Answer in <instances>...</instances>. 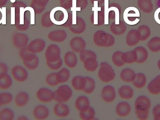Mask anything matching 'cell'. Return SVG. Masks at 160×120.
Masks as SVG:
<instances>
[{
	"mask_svg": "<svg viewBox=\"0 0 160 120\" xmlns=\"http://www.w3.org/2000/svg\"><path fill=\"white\" fill-rule=\"evenodd\" d=\"M134 105L137 118L140 120L147 119L151 106L150 99L144 95L139 96L135 100Z\"/></svg>",
	"mask_w": 160,
	"mask_h": 120,
	"instance_id": "6da1fadb",
	"label": "cell"
},
{
	"mask_svg": "<svg viewBox=\"0 0 160 120\" xmlns=\"http://www.w3.org/2000/svg\"><path fill=\"white\" fill-rule=\"evenodd\" d=\"M94 43L98 47H112L115 42L113 36L103 31H98L95 33L93 37Z\"/></svg>",
	"mask_w": 160,
	"mask_h": 120,
	"instance_id": "7a4b0ae2",
	"label": "cell"
},
{
	"mask_svg": "<svg viewBox=\"0 0 160 120\" xmlns=\"http://www.w3.org/2000/svg\"><path fill=\"white\" fill-rule=\"evenodd\" d=\"M114 70L107 62H102L100 65V69L98 72V76L101 81L103 83H108L115 78Z\"/></svg>",
	"mask_w": 160,
	"mask_h": 120,
	"instance_id": "3957f363",
	"label": "cell"
},
{
	"mask_svg": "<svg viewBox=\"0 0 160 120\" xmlns=\"http://www.w3.org/2000/svg\"><path fill=\"white\" fill-rule=\"evenodd\" d=\"M52 21L54 24L62 25L65 23L68 18L66 9L62 7H57L52 9L50 13Z\"/></svg>",
	"mask_w": 160,
	"mask_h": 120,
	"instance_id": "277c9868",
	"label": "cell"
},
{
	"mask_svg": "<svg viewBox=\"0 0 160 120\" xmlns=\"http://www.w3.org/2000/svg\"><path fill=\"white\" fill-rule=\"evenodd\" d=\"M54 100L59 103L67 102L73 95V91L67 85L60 86L54 92Z\"/></svg>",
	"mask_w": 160,
	"mask_h": 120,
	"instance_id": "5b68a950",
	"label": "cell"
},
{
	"mask_svg": "<svg viewBox=\"0 0 160 120\" xmlns=\"http://www.w3.org/2000/svg\"><path fill=\"white\" fill-rule=\"evenodd\" d=\"M45 57L49 62L58 61L61 58V49L59 46L55 44L49 45L45 52Z\"/></svg>",
	"mask_w": 160,
	"mask_h": 120,
	"instance_id": "8992f818",
	"label": "cell"
},
{
	"mask_svg": "<svg viewBox=\"0 0 160 120\" xmlns=\"http://www.w3.org/2000/svg\"><path fill=\"white\" fill-rule=\"evenodd\" d=\"M11 74L13 79L19 83L24 82L28 77L27 70L20 65L14 66L11 70Z\"/></svg>",
	"mask_w": 160,
	"mask_h": 120,
	"instance_id": "52a82bcc",
	"label": "cell"
},
{
	"mask_svg": "<svg viewBox=\"0 0 160 120\" xmlns=\"http://www.w3.org/2000/svg\"><path fill=\"white\" fill-rule=\"evenodd\" d=\"M36 97L41 102H50L54 99V92L47 88H41L37 92Z\"/></svg>",
	"mask_w": 160,
	"mask_h": 120,
	"instance_id": "ba28073f",
	"label": "cell"
},
{
	"mask_svg": "<svg viewBox=\"0 0 160 120\" xmlns=\"http://www.w3.org/2000/svg\"><path fill=\"white\" fill-rule=\"evenodd\" d=\"M46 47V42L41 39H34L27 45L28 50L33 53H39L44 50Z\"/></svg>",
	"mask_w": 160,
	"mask_h": 120,
	"instance_id": "9c48e42d",
	"label": "cell"
},
{
	"mask_svg": "<svg viewBox=\"0 0 160 120\" xmlns=\"http://www.w3.org/2000/svg\"><path fill=\"white\" fill-rule=\"evenodd\" d=\"M29 39L27 35L19 33L14 35L12 39V42L14 47L17 49H21L27 47Z\"/></svg>",
	"mask_w": 160,
	"mask_h": 120,
	"instance_id": "30bf717a",
	"label": "cell"
},
{
	"mask_svg": "<svg viewBox=\"0 0 160 120\" xmlns=\"http://www.w3.org/2000/svg\"><path fill=\"white\" fill-rule=\"evenodd\" d=\"M114 11L115 14V22L116 24L119 23V15L120 11L119 9L116 7H111L109 8V0H104V24H109V14L110 11Z\"/></svg>",
	"mask_w": 160,
	"mask_h": 120,
	"instance_id": "8fae6325",
	"label": "cell"
},
{
	"mask_svg": "<svg viewBox=\"0 0 160 120\" xmlns=\"http://www.w3.org/2000/svg\"><path fill=\"white\" fill-rule=\"evenodd\" d=\"M102 100L107 103L114 102L116 97L115 89L112 86H107L102 88L101 92Z\"/></svg>",
	"mask_w": 160,
	"mask_h": 120,
	"instance_id": "7c38bea8",
	"label": "cell"
},
{
	"mask_svg": "<svg viewBox=\"0 0 160 120\" xmlns=\"http://www.w3.org/2000/svg\"><path fill=\"white\" fill-rule=\"evenodd\" d=\"M69 45L73 52L80 53L82 50L85 49L86 42L82 38L76 37L73 38L70 40Z\"/></svg>",
	"mask_w": 160,
	"mask_h": 120,
	"instance_id": "4fadbf2b",
	"label": "cell"
},
{
	"mask_svg": "<svg viewBox=\"0 0 160 120\" xmlns=\"http://www.w3.org/2000/svg\"><path fill=\"white\" fill-rule=\"evenodd\" d=\"M141 41V34L138 30H131L126 37V43L129 47H133Z\"/></svg>",
	"mask_w": 160,
	"mask_h": 120,
	"instance_id": "5bb4252c",
	"label": "cell"
},
{
	"mask_svg": "<svg viewBox=\"0 0 160 120\" xmlns=\"http://www.w3.org/2000/svg\"><path fill=\"white\" fill-rule=\"evenodd\" d=\"M48 109L47 107L44 105H38L34 108L33 115L34 117L38 120L46 119L48 117Z\"/></svg>",
	"mask_w": 160,
	"mask_h": 120,
	"instance_id": "9a60e30c",
	"label": "cell"
},
{
	"mask_svg": "<svg viewBox=\"0 0 160 120\" xmlns=\"http://www.w3.org/2000/svg\"><path fill=\"white\" fill-rule=\"evenodd\" d=\"M131 112V107L128 103L127 102H121L117 105L116 113L119 117H127Z\"/></svg>",
	"mask_w": 160,
	"mask_h": 120,
	"instance_id": "2e32d148",
	"label": "cell"
},
{
	"mask_svg": "<svg viewBox=\"0 0 160 120\" xmlns=\"http://www.w3.org/2000/svg\"><path fill=\"white\" fill-rule=\"evenodd\" d=\"M53 112L55 116L59 117H66L70 113V109L67 105L63 103H59L53 108Z\"/></svg>",
	"mask_w": 160,
	"mask_h": 120,
	"instance_id": "e0dca14e",
	"label": "cell"
},
{
	"mask_svg": "<svg viewBox=\"0 0 160 120\" xmlns=\"http://www.w3.org/2000/svg\"><path fill=\"white\" fill-rule=\"evenodd\" d=\"M49 39L55 42H63L67 37L66 32L64 30H59L52 31L48 35Z\"/></svg>",
	"mask_w": 160,
	"mask_h": 120,
	"instance_id": "ac0fdd59",
	"label": "cell"
},
{
	"mask_svg": "<svg viewBox=\"0 0 160 120\" xmlns=\"http://www.w3.org/2000/svg\"><path fill=\"white\" fill-rule=\"evenodd\" d=\"M75 107L80 112L86 111L90 107L89 100L86 96H80L76 100Z\"/></svg>",
	"mask_w": 160,
	"mask_h": 120,
	"instance_id": "d6986e66",
	"label": "cell"
},
{
	"mask_svg": "<svg viewBox=\"0 0 160 120\" xmlns=\"http://www.w3.org/2000/svg\"><path fill=\"white\" fill-rule=\"evenodd\" d=\"M148 91L153 95H158L160 93V75L156 76L148 86Z\"/></svg>",
	"mask_w": 160,
	"mask_h": 120,
	"instance_id": "ffe728a7",
	"label": "cell"
},
{
	"mask_svg": "<svg viewBox=\"0 0 160 120\" xmlns=\"http://www.w3.org/2000/svg\"><path fill=\"white\" fill-rule=\"evenodd\" d=\"M136 73L132 69L126 68L123 69L120 73V78L122 81L126 83H131L134 80Z\"/></svg>",
	"mask_w": 160,
	"mask_h": 120,
	"instance_id": "44dd1931",
	"label": "cell"
},
{
	"mask_svg": "<svg viewBox=\"0 0 160 120\" xmlns=\"http://www.w3.org/2000/svg\"><path fill=\"white\" fill-rule=\"evenodd\" d=\"M29 100V96L28 93L25 91H21L15 97V104L18 107H23L28 103Z\"/></svg>",
	"mask_w": 160,
	"mask_h": 120,
	"instance_id": "7402d4cb",
	"label": "cell"
},
{
	"mask_svg": "<svg viewBox=\"0 0 160 120\" xmlns=\"http://www.w3.org/2000/svg\"><path fill=\"white\" fill-rule=\"evenodd\" d=\"M71 85L76 90L78 91H82L86 85L85 77L81 76H75L71 81Z\"/></svg>",
	"mask_w": 160,
	"mask_h": 120,
	"instance_id": "603a6c76",
	"label": "cell"
},
{
	"mask_svg": "<svg viewBox=\"0 0 160 120\" xmlns=\"http://www.w3.org/2000/svg\"><path fill=\"white\" fill-rule=\"evenodd\" d=\"M118 93L121 99L129 100L133 97L134 91L129 86H123L119 88Z\"/></svg>",
	"mask_w": 160,
	"mask_h": 120,
	"instance_id": "cb8c5ba5",
	"label": "cell"
},
{
	"mask_svg": "<svg viewBox=\"0 0 160 120\" xmlns=\"http://www.w3.org/2000/svg\"><path fill=\"white\" fill-rule=\"evenodd\" d=\"M19 55L23 62H30L37 56L36 54L30 52L27 47L20 49Z\"/></svg>",
	"mask_w": 160,
	"mask_h": 120,
	"instance_id": "d4e9b609",
	"label": "cell"
},
{
	"mask_svg": "<svg viewBox=\"0 0 160 120\" xmlns=\"http://www.w3.org/2000/svg\"><path fill=\"white\" fill-rule=\"evenodd\" d=\"M64 62L69 68H75L78 64V58L75 53L71 51L66 53L64 56Z\"/></svg>",
	"mask_w": 160,
	"mask_h": 120,
	"instance_id": "484cf974",
	"label": "cell"
},
{
	"mask_svg": "<svg viewBox=\"0 0 160 120\" xmlns=\"http://www.w3.org/2000/svg\"><path fill=\"white\" fill-rule=\"evenodd\" d=\"M86 24L84 21L80 18H77V24L70 26V31L75 34H81L85 30Z\"/></svg>",
	"mask_w": 160,
	"mask_h": 120,
	"instance_id": "4316f807",
	"label": "cell"
},
{
	"mask_svg": "<svg viewBox=\"0 0 160 120\" xmlns=\"http://www.w3.org/2000/svg\"><path fill=\"white\" fill-rule=\"evenodd\" d=\"M122 59L124 63L127 64H132L136 62L137 60V54L136 51H129L123 53L122 55Z\"/></svg>",
	"mask_w": 160,
	"mask_h": 120,
	"instance_id": "83f0119b",
	"label": "cell"
},
{
	"mask_svg": "<svg viewBox=\"0 0 160 120\" xmlns=\"http://www.w3.org/2000/svg\"><path fill=\"white\" fill-rule=\"evenodd\" d=\"M137 54V63L139 64L143 63L147 60L148 56L147 50L143 47L139 46L134 49Z\"/></svg>",
	"mask_w": 160,
	"mask_h": 120,
	"instance_id": "f1b7e54d",
	"label": "cell"
},
{
	"mask_svg": "<svg viewBox=\"0 0 160 120\" xmlns=\"http://www.w3.org/2000/svg\"><path fill=\"white\" fill-rule=\"evenodd\" d=\"M140 17V12L136 8L134 7H130L125 9L124 13V19L126 23H128L130 18Z\"/></svg>",
	"mask_w": 160,
	"mask_h": 120,
	"instance_id": "f546056e",
	"label": "cell"
},
{
	"mask_svg": "<svg viewBox=\"0 0 160 120\" xmlns=\"http://www.w3.org/2000/svg\"><path fill=\"white\" fill-rule=\"evenodd\" d=\"M146 76L145 74L142 73L136 74L135 78L132 81L133 86L138 89H142L143 88L146 86Z\"/></svg>",
	"mask_w": 160,
	"mask_h": 120,
	"instance_id": "4dcf8cb0",
	"label": "cell"
},
{
	"mask_svg": "<svg viewBox=\"0 0 160 120\" xmlns=\"http://www.w3.org/2000/svg\"><path fill=\"white\" fill-rule=\"evenodd\" d=\"M84 67L85 69L89 72H94L98 67V63L97 58L89 57L83 62Z\"/></svg>",
	"mask_w": 160,
	"mask_h": 120,
	"instance_id": "1f68e13d",
	"label": "cell"
},
{
	"mask_svg": "<svg viewBox=\"0 0 160 120\" xmlns=\"http://www.w3.org/2000/svg\"><path fill=\"white\" fill-rule=\"evenodd\" d=\"M111 32L116 35H121L126 32L127 26L125 23L123 21L119 22L118 24H116L115 23H112L111 26Z\"/></svg>",
	"mask_w": 160,
	"mask_h": 120,
	"instance_id": "d6a6232c",
	"label": "cell"
},
{
	"mask_svg": "<svg viewBox=\"0 0 160 120\" xmlns=\"http://www.w3.org/2000/svg\"><path fill=\"white\" fill-rule=\"evenodd\" d=\"M138 6L144 13H150L153 10V4L150 0H138Z\"/></svg>",
	"mask_w": 160,
	"mask_h": 120,
	"instance_id": "836d02e7",
	"label": "cell"
},
{
	"mask_svg": "<svg viewBox=\"0 0 160 120\" xmlns=\"http://www.w3.org/2000/svg\"><path fill=\"white\" fill-rule=\"evenodd\" d=\"M148 48L151 52L157 53L160 51V38L155 37L152 38L147 44Z\"/></svg>",
	"mask_w": 160,
	"mask_h": 120,
	"instance_id": "e575fe53",
	"label": "cell"
},
{
	"mask_svg": "<svg viewBox=\"0 0 160 120\" xmlns=\"http://www.w3.org/2000/svg\"><path fill=\"white\" fill-rule=\"evenodd\" d=\"M70 77V71L66 68H63L56 74V78L59 84L67 82Z\"/></svg>",
	"mask_w": 160,
	"mask_h": 120,
	"instance_id": "d590c367",
	"label": "cell"
},
{
	"mask_svg": "<svg viewBox=\"0 0 160 120\" xmlns=\"http://www.w3.org/2000/svg\"><path fill=\"white\" fill-rule=\"evenodd\" d=\"M15 116L14 111L10 108L6 107L0 111V120H13Z\"/></svg>",
	"mask_w": 160,
	"mask_h": 120,
	"instance_id": "8d00e7d4",
	"label": "cell"
},
{
	"mask_svg": "<svg viewBox=\"0 0 160 120\" xmlns=\"http://www.w3.org/2000/svg\"><path fill=\"white\" fill-rule=\"evenodd\" d=\"M86 80V85L82 91L87 94H91L95 90L96 83L93 78L89 76H85Z\"/></svg>",
	"mask_w": 160,
	"mask_h": 120,
	"instance_id": "74e56055",
	"label": "cell"
},
{
	"mask_svg": "<svg viewBox=\"0 0 160 120\" xmlns=\"http://www.w3.org/2000/svg\"><path fill=\"white\" fill-rule=\"evenodd\" d=\"M13 81L10 75L7 74L5 76L0 79V89L5 90L11 87Z\"/></svg>",
	"mask_w": 160,
	"mask_h": 120,
	"instance_id": "f35d334b",
	"label": "cell"
},
{
	"mask_svg": "<svg viewBox=\"0 0 160 120\" xmlns=\"http://www.w3.org/2000/svg\"><path fill=\"white\" fill-rule=\"evenodd\" d=\"M96 112L92 107H89L86 111L80 112V118L83 120H92L94 119Z\"/></svg>",
	"mask_w": 160,
	"mask_h": 120,
	"instance_id": "ab89813d",
	"label": "cell"
},
{
	"mask_svg": "<svg viewBox=\"0 0 160 120\" xmlns=\"http://www.w3.org/2000/svg\"><path fill=\"white\" fill-rule=\"evenodd\" d=\"M138 30L141 34V41H145L151 35V30L147 25H141L138 28Z\"/></svg>",
	"mask_w": 160,
	"mask_h": 120,
	"instance_id": "60d3db41",
	"label": "cell"
},
{
	"mask_svg": "<svg viewBox=\"0 0 160 120\" xmlns=\"http://www.w3.org/2000/svg\"><path fill=\"white\" fill-rule=\"evenodd\" d=\"M122 54L123 52L119 51H116L113 54L112 57V60L117 67H122L125 64L122 59Z\"/></svg>",
	"mask_w": 160,
	"mask_h": 120,
	"instance_id": "b9f144b4",
	"label": "cell"
},
{
	"mask_svg": "<svg viewBox=\"0 0 160 120\" xmlns=\"http://www.w3.org/2000/svg\"><path fill=\"white\" fill-rule=\"evenodd\" d=\"M98 2L95 1L94 2V7L92 8V11L94 12L92 19L93 24L98 25V11H101V8L98 7Z\"/></svg>",
	"mask_w": 160,
	"mask_h": 120,
	"instance_id": "7bdbcfd3",
	"label": "cell"
},
{
	"mask_svg": "<svg viewBox=\"0 0 160 120\" xmlns=\"http://www.w3.org/2000/svg\"><path fill=\"white\" fill-rule=\"evenodd\" d=\"M79 56L80 60L83 62L89 57L97 58V55L94 52L85 50H83L80 53Z\"/></svg>",
	"mask_w": 160,
	"mask_h": 120,
	"instance_id": "ee69618b",
	"label": "cell"
},
{
	"mask_svg": "<svg viewBox=\"0 0 160 120\" xmlns=\"http://www.w3.org/2000/svg\"><path fill=\"white\" fill-rule=\"evenodd\" d=\"M56 74L57 73H52L46 77V83L51 86H55L59 84L56 78Z\"/></svg>",
	"mask_w": 160,
	"mask_h": 120,
	"instance_id": "f6af8a7d",
	"label": "cell"
},
{
	"mask_svg": "<svg viewBox=\"0 0 160 120\" xmlns=\"http://www.w3.org/2000/svg\"><path fill=\"white\" fill-rule=\"evenodd\" d=\"M81 10V8L77 6V0H72L71 11H72V24H77V12Z\"/></svg>",
	"mask_w": 160,
	"mask_h": 120,
	"instance_id": "bcb514c9",
	"label": "cell"
},
{
	"mask_svg": "<svg viewBox=\"0 0 160 120\" xmlns=\"http://www.w3.org/2000/svg\"><path fill=\"white\" fill-rule=\"evenodd\" d=\"M50 12H47L42 16L41 19V24L42 26L46 28L51 27L53 24V23L51 21L50 17Z\"/></svg>",
	"mask_w": 160,
	"mask_h": 120,
	"instance_id": "7dc6e473",
	"label": "cell"
},
{
	"mask_svg": "<svg viewBox=\"0 0 160 120\" xmlns=\"http://www.w3.org/2000/svg\"><path fill=\"white\" fill-rule=\"evenodd\" d=\"M1 97H2V106L9 104L13 100V96L9 92H4L1 93Z\"/></svg>",
	"mask_w": 160,
	"mask_h": 120,
	"instance_id": "c3c4849f",
	"label": "cell"
},
{
	"mask_svg": "<svg viewBox=\"0 0 160 120\" xmlns=\"http://www.w3.org/2000/svg\"><path fill=\"white\" fill-rule=\"evenodd\" d=\"M39 59L37 56L33 60L28 62H23L24 66L29 70H34L37 68L39 64Z\"/></svg>",
	"mask_w": 160,
	"mask_h": 120,
	"instance_id": "681fc988",
	"label": "cell"
},
{
	"mask_svg": "<svg viewBox=\"0 0 160 120\" xmlns=\"http://www.w3.org/2000/svg\"><path fill=\"white\" fill-rule=\"evenodd\" d=\"M47 65L48 67L52 70H58L62 66V60L60 58L58 61L55 62H51L47 61Z\"/></svg>",
	"mask_w": 160,
	"mask_h": 120,
	"instance_id": "f907efd6",
	"label": "cell"
},
{
	"mask_svg": "<svg viewBox=\"0 0 160 120\" xmlns=\"http://www.w3.org/2000/svg\"><path fill=\"white\" fill-rule=\"evenodd\" d=\"M8 72V67L3 62H0V79L5 76Z\"/></svg>",
	"mask_w": 160,
	"mask_h": 120,
	"instance_id": "816d5d0a",
	"label": "cell"
},
{
	"mask_svg": "<svg viewBox=\"0 0 160 120\" xmlns=\"http://www.w3.org/2000/svg\"><path fill=\"white\" fill-rule=\"evenodd\" d=\"M16 8L15 7L11 8V24H15L16 20Z\"/></svg>",
	"mask_w": 160,
	"mask_h": 120,
	"instance_id": "f5cc1de1",
	"label": "cell"
},
{
	"mask_svg": "<svg viewBox=\"0 0 160 120\" xmlns=\"http://www.w3.org/2000/svg\"><path fill=\"white\" fill-rule=\"evenodd\" d=\"M72 23H73V20H72V14L69 13V14H68V19L66 22L65 23H64V24H62V25L63 27H70V26H71V24H72Z\"/></svg>",
	"mask_w": 160,
	"mask_h": 120,
	"instance_id": "db71d44e",
	"label": "cell"
},
{
	"mask_svg": "<svg viewBox=\"0 0 160 120\" xmlns=\"http://www.w3.org/2000/svg\"><path fill=\"white\" fill-rule=\"evenodd\" d=\"M2 24H6V8H2Z\"/></svg>",
	"mask_w": 160,
	"mask_h": 120,
	"instance_id": "11a10c76",
	"label": "cell"
},
{
	"mask_svg": "<svg viewBox=\"0 0 160 120\" xmlns=\"http://www.w3.org/2000/svg\"><path fill=\"white\" fill-rule=\"evenodd\" d=\"M153 116L160 114V104L157 105L152 110Z\"/></svg>",
	"mask_w": 160,
	"mask_h": 120,
	"instance_id": "9f6ffc18",
	"label": "cell"
},
{
	"mask_svg": "<svg viewBox=\"0 0 160 120\" xmlns=\"http://www.w3.org/2000/svg\"><path fill=\"white\" fill-rule=\"evenodd\" d=\"M17 119L18 120H28V118L27 117L24 116H21L19 117Z\"/></svg>",
	"mask_w": 160,
	"mask_h": 120,
	"instance_id": "6f0895ef",
	"label": "cell"
},
{
	"mask_svg": "<svg viewBox=\"0 0 160 120\" xmlns=\"http://www.w3.org/2000/svg\"><path fill=\"white\" fill-rule=\"evenodd\" d=\"M154 120H160V114L154 116Z\"/></svg>",
	"mask_w": 160,
	"mask_h": 120,
	"instance_id": "680465c9",
	"label": "cell"
},
{
	"mask_svg": "<svg viewBox=\"0 0 160 120\" xmlns=\"http://www.w3.org/2000/svg\"><path fill=\"white\" fill-rule=\"evenodd\" d=\"M2 106V97H1V93H0V107H1Z\"/></svg>",
	"mask_w": 160,
	"mask_h": 120,
	"instance_id": "91938a15",
	"label": "cell"
},
{
	"mask_svg": "<svg viewBox=\"0 0 160 120\" xmlns=\"http://www.w3.org/2000/svg\"><path fill=\"white\" fill-rule=\"evenodd\" d=\"M158 69H159V70H160V59L159 60H158Z\"/></svg>",
	"mask_w": 160,
	"mask_h": 120,
	"instance_id": "94428289",
	"label": "cell"
},
{
	"mask_svg": "<svg viewBox=\"0 0 160 120\" xmlns=\"http://www.w3.org/2000/svg\"><path fill=\"white\" fill-rule=\"evenodd\" d=\"M10 2L12 3H14L16 2V0H10Z\"/></svg>",
	"mask_w": 160,
	"mask_h": 120,
	"instance_id": "6125c7cd",
	"label": "cell"
}]
</instances>
